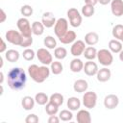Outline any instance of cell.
<instances>
[{"label":"cell","instance_id":"cell-23","mask_svg":"<svg viewBox=\"0 0 123 123\" xmlns=\"http://www.w3.org/2000/svg\"><path fill=\"white\" fill-rule=\"evenodd\" d=\"M35 103H36L35 98H33L31 96H24L21 100V106L26 111L33 110L34 107H35Z\"/></svg>","mask_w":123,"mask_h":123},{"label":"cell","instance_id":"cell-24","mask_svg":"<svg viewBox=\"0 0 123 123\" xmlns=\"http://www.w3.org/2000/svg\"><path fill=\"white\" fill-rule=\"evenodd\" d=\"M66 106L70 111H77L81 108V101L79 98L77 97H69L67 102H66Z\"/></svg>","mask_w":123,"mask_h":123},{"label":"cell","instance_id":"cell-47","mask_svg":"<svg viewBox=\"0 0 123 123\" xmlns=\"http://www.w3.org/2000/svg\"><path fill=\"white\" fill-rule=\"evenodd\" d=\"M2 66H3V58L0 57V68H2Z\"/></svg>","mask_w":123,"mask_h":123},{"label":"cell","instance_id":"cell-22","mask_svg":"<svg viewBox=\"0 0 123 123\" xmlns=\"http://www.w3.org/2000/svg\"><path fill=\"white\" fill-rule=\"evenodd\" d=\"M5 58L8 62H15L19 60L20 58V53L17 51V50H14V49H10V50H7L5 52Z\"/></svg>","mask_w":123,"mask_h":123},{"label":"cell","instance_id":"cell-42","mask_svg":"<svg viewBox=\"0 0 123 123\" xmlns=\"http://www.w3.org/2000/svg\"><path fill=\"white\" fill-rule=\"evenodd\" d=\"M7 51V45L3 38H1V46H0V53H4Z\"/></svg>","mask_w":123,"mask_h":123},{"label":"cell","instance_id":"cell-4","mask_svg":"<svg viewBox=\"0 0 123 123\" xmlns=\"http://www.w3.org/2000/svg\"><path fill=\"white\" fill-rule=\"evenodd\" d=\"M66 14H67V17L69 19V23L72 27L77 28L82 24V21H83L82 14L80 13V12L76 8H70L67 11Z\"/></svg>","mask_w":123,"mask_h":123},{"label":"cell","instance_id":"cell-6","mask_svg":"<svg viewBox=\"0 0 123 123\" xmlns=\"http://www.w3.org/2000/svg\"><path fill=\"white\" fill-rule=\"evenodd\" d=\"M23 36L21 35V33L19 31H15V30H9L6 35H5V38L8 42L16 45V46H20L22 41H23Z\"/></svg>","mask_w":123,"mask_h":123},{"label":"cell","instance_id":"cell-20","mask_svg":"<svg viewBox=\"0 0 123 123\" xmlns=\"http://www.w3.org/2000/svg\"><path fill=\"white\" fill-rule=\"evenodd\" d=\"M99 41V35L95 32H89L85 36V42L88 46H93Z\"/></svg>","mask_w":123,"mask_h":123},{"label":"cell","instance_id":"cell-35","mask_svg":"<svg viewBox=\"0 0 123 123\" xmlns=\"http://www.w3.org/2000/svg\"><path fill=\"white\" fill-rule=\"evenodd\" d=\"M112 36H113L114 38L120 40L122 36H123V25L116 24L115 26H113V28H112Z\"/></svg>","mask_w":123,"mask_h":123},{"label":"cell","instance_id":"cell-12","mask_svg":"<svg viewBox=\"0 0 123 123\" xmlns=\"http://www.w3.org/2000/svg\"><path fill=\"white\" fill-rule=\"evenodd\" d=\"M83 70L86 73V75L92 77V76H95L97 74L99 68H98V65H97V63L95 62L87 61L86 62L84 63V69Z\"/></svg>","mask_w":123,"mask_h":123},{"label":"cell","instance_id":"cell-46","mask_svg":"<svg viewBox=\"0 0 123 123\" xmlns=\"http://www.w3.org/2000/svg\"><path fill=\"white\" fill-rule=\"evenodd\" d=\"M119 60H120L121 62H123V49L119 52Z\"/></svg>","mask_w":123,"mask_h":123},{"label":"cell","instance_id":"cell-40","mask_svg":"<svg viewBox=\"0 0 123 123\" xmlns=\"http://www.w3.org/2000/svg\"><path fill=\"white\" fill-rule=\"evenodd\" d=\"M60 117L57 116L56 114L54 115H50L49 118H48V123H59L60 122Z\"/></svg>","mask_w":123,"mask_h":123},{"label":"cell","instance_id":"cell-28","mask_svg":"<svg viewBox=\"0 0 123 123\" xmlns=\"http://www.w3.org/2000/svg\"><path fill=\"white\" fill-rule=\"evenodd\" d=\"M50 69H51V72L54 74V75H59L62 72L63 70V65L61 62L59 61H55V62H52V63L50 64Z\"/></svg>","mask_w":123,"mask_h":123},{"label":"cell","instance_id":"cell-43","mask_svg":"<svg viewBox=\"0 0 123 123\" xmlns=\"http://www.w3.org/2000/svg\"><path fill=\"white\" fill-rule=\"evenodd\" d=\"M98 3V0H85V4L90 5V6H95Z\"/></svg>","mask_w":123,"mask_h":123},{"label":"cell","instance_id":"cell-19","mask_svg":"<svg viewBox=\"0 0 123 123\" xmlns=\"http://www.w3.org/2000/svg\"><path fill=\"white\" fill-rule=\"evenodd\" d=\"M69 67H70V70L74 73H79L80 71H82L84 69V62L81 59L75 57L71 62H70V64H69Z\"/></svg>","mask_w":123,"mask_h":123},{"label":"cell","instance_id":"cell-44","mask_svg":"<svg viewBox=\"0 0 123 123\" xmlns=\"http://www.w3.org/2000/svg\"><path fill=\"white\" fill-rule=\"evenodd\" d=\"M111 2V0H98V3H100L101 5H108Z\"/></svg>","mask_w":123,"mask_h":123},{"label":"cell","instance_id":"cell-21","mask_svg":"<svg viewBox=\"0 0 123 123\" xmlns=\"http://www.w3.org/2000/svg\"><path fill=\"white\" fill-rule=\"evenodd\" d=\"M109 50L111 53H115V54H119V52L122 50V42L119 39H111L109 41Z\"/></svg>","mask_w":123,"mask_h":123},{"label":"cell","instance_id":"cell-13","mask_svg":"<svg viewBox=\"0 0 123 123\" xmlns=\"http://www.w3.org/2000/svg\"><path fill=\"white\" fill-rule=\"evenodd\" d=\"M111 13L116 17L123 15V0H111Z\"/></svg>","mask_w":123,"mask_h":123},{"label":"cell","instance_id":"cell-27","mask_svg":"<svg viewBox=\"0 0 123 123\" xmlns=\"http://www.w3.org/2000/svg\"><path fill=\"white\" fill-rule=\"evenodd\" d=\"M35 100H36L37 104H38L40 106H44L49 102V97L44 92H38L35 95Z\"/></svg>","mask_w":123,"mask_h":123},{"label":"cell","instance_id":"cell-26","mask_svg":"<svg viewBox=\"0 0 123 123\" xmlns=\"http://www.w3.org/2000/svg\"><path fill=\"white\" fill-rule=\"evenodd\" d=\"M45 26L42 24L41 21H34L32 23V31L33 34L36 36H41L44 33Z\"/></svg>","mask_w":123,"mask_h":123},{"label":"cell","instance_id":"cell-33","mask_svg":"<svg viewBox=\"0 0 123 123\" xmlns=\"http://www.w3.org/2000/svg\"><path fill=\"white\" fill-rule=\"evenodd\" d=\"M45 111L48 115H54V114H57L58 111H59V106L55 105L54 103L52 102H48L46 105H45Z\"/></svg>","mask_w":123,"mask_h":123},{"label":"cell","instance_id":"cell-32","mask_svg":"<svg viewBox=\"0 0 123 123\" xmlns=\"http://www.w3.org/2000/svg\"><path fill=\"white\" fill-rule=\"evenodd\" d=\"M67 56V51L64 47H56L54 50V57L57 60H63Z\"/></svg>","mask_w":123,"mask_h":123},{"label":"cell","instance_id":"cell-14","mask_svg":"<svg viewBox=\"0 0 123 123\" xmlns=\"http://www.w3.org/2000/svg\"><path fill=\"white\" fill-rule=\"evenodd\" d=\"M56 18L55 15L51 12H46L41 16V22L45 26V28H52L56 24Z\"/></svg>","mask_w":123,"mask_h":123},{"label":"cell","instance_id":"cell-45","mask_svg":"<svg viewBox=\"0 0 123 123\" xmlns=\"http://www.w3.org/2000/svg\"><path fill=\"white\" fill-rule=\"evenodd\" d=\"M3 81H4V73L1 71L0 72V85L3 84Z\"/></svg>","mask_w":123,"mask_h":123},{"label":"cell","instance_id":"cell-17","mask_svg":"<svg viewBox=\"0 0 123 123\" xmlns=\"http://www.w3.org/2000/svg\"><path fill=\"white\" fill-rule=\"evenodd\" d=\"M111 72L109 68L107 67H103L101 69L98 70L97 74H96V78L100 83H106L111 79Z\"/></svg>","mask_w":123,"mask_h":123},{"label":"cell","instance_id":"cell-10","mask_svg":"<svg viewBox=\"0 0 123 123\" xmlns=\"http://www.w3.org/2000/svg\"><path fill=\"white\" fill-rule=\"evenodd\" d=\"M86 49V42L83 40H75L70 48V53L74 57H79L84 54V51Z\"/></svg>","mask_w":123,"mask_h":123},{"label":"cell","instance_id":"cell-11","mask_svg":"<svg viewBox=\"0 0 123 123\" xmlns=\"http://www.w3.org/2000/svg\"><path fill=\"white\" fill-rule=\"evenodd\" d=\"M119 105V98L115 94H109L104 98V106L108 110H113Z\"/></svg>","mask_w":123,"mask_h":123},{"label":"cell","instance_id":"cell-5","mask_svg":"<svg viewBox=\"0 0 123 123\" xmlns=\"http://www.w3.org/2000/svg\"><path fill=\"white\" fill-rule=\"evenodd\" d=\"M97 60L104 66H110L113 62L112 53L108 49H100L97 51Z\"/></svg>","mask_w":123,"mask_h":123},{"label":"cell","instance_id":"cell-41","mask_svg":"<svg viewBox=\"0 0 123 123\" xmlns=\"http://www.w3.org/2000/svg\"><path fill=\"white\" fill-rule=\"evenodd\" d=\"M6 19H7V14H6L5 11H4L3 9H1V10H0V23L5 22Z\"/></svg>","mask_w":123,"mask_h":123},{"label":"cell","instance_id":"cell-31","mask_svg":"<svg viewBox=\"0 0 123 123\" xmlns=\"http://www.w3.org/2000/svg\"><path fill=\"white\" fill-rule=\"evenodd\" d=\"M82 15L85 16V17H90L94 14L95 11H94V6H90V5H86L85 4L83 7H82Z\"/></svg>","mask_w":123,"mask_h":123},{"label":"cell","instance_id":"cell-34","mask_svg":"<svg viewBox=\"0 0 123 123\" xmlns=\"http://www.w3.org/2000/svg\"><path fill=\"white\" fill-rule=\"evenodd\" d=\"M59 117L62 121H71L73 118V113L70 110H62L59 112Z\"/></svg>","mask_w":123,"mask_h":123},{"label":"cell","instance_id":"cell-48","mask_svg":"<svg viewBox=\"0 0 123 123\" xmlns=\"http://www.w3.org/2000/svg\"><path fill=\"white\" fill-rule=\"evenodd\" d=\"M120 41H121V42H123V36H122V37H121V39H120Z\"/></svg>","mask_w":123,"mask_h":123},{"label":"cell","instance_id":"cell-29","mask_svg":"<svg viewBox=\"0 0 123 123\" xmlns=\"http://www.w3.org/2000/svg\"><path fill=\"white\" fill-rule=\"evenodd\" d=\"M44 46L48 49H55L57 47V40L52 36H46L43 39Z\"/></svg>","mask_w":123,"mask_h":123},{"label":"cell","instance_id":"cell-9","mask_svg":"<svg viewBox=\"0 0 123 123\" xmlns=\"http://www.w3.org/2000/svg\"><path fill=\"white\" fill-rule=\"evenodd\" d=\"M67 31H68V21L63 17H61V18L57 19L56 24L54 26L55 35L58 37H60L62 35H64Z\"/></svg>","mask_w":123,"mask_h":123},{"label":"cell","instance_id":"cell-25","mask_svg":"<svg viewBox=\"0 0 123 123\" xmlns=\"http://www.w3.org/2000/svg\"><path fill=\"white\" fill-rule=\"evenodd\" d=\"M83 55L87 61H93L95 58H97V50L93 46H87L86 47Z\"/></svg>","mask_w":123,"mask_h":123},{"label":"cell","instance_id":"cell-3","mask_svg":"<svg viewBox=\"0 0 123 123\" xmlns=\"http://www.w3.org/2000/svg\"><path fill=\"white\" fill-rule=\"evenodd\" d=\"M16 26H17L19 32L21 33V35L23 37H32V35H33L32 25L30 24V21L26 17L19 18L16 22Z\"/></svg>","mask_w":123,"mask_h":123},{"label":"cell","instance_id":"cell-30","mask_svg":"<svg viewBox=\"0 0 123 123\" xmlns=\"http://www.w3.org/2000/svg\"><path fill=\"white\" fill-rule=\"evenodd\" d=\"M63 100H64V99H63V95L61 94V93H59V92L53 93V94L49 97V101L52 102V103H54L55 105H57V106H59V107L62 105Z\"/></svg>","mask_w":123,"mask_h":123},{"label":"cell","instance_id":"cell-38","mask_svg":"<svg viewBox=\"0 0 123 123\" xmlns=\"http://www.w3.org/2000/svg\"><path fill=\"white\" fill-rule=\"evenodd\" d=\"M39 121V118L37 114L35 113H31V114H28L27 117L25 118V122L26 123H37Z\"/></svg>","mask_w":123,"mask_h":123},{"label":"cell","instance_id":"cell-39","mask_svg":"<svg viewBox=\"0 0 123 123\" xmlns=\"http://www.w3.org/2000/svg\"><path fill=\"white\" fill-rule=\"evenodd\" d=\"M33 44V37H23V41L20 45V47L22 48H29V46H31Z\"/></svg>","mask_w":123,"mask_h":123},{"label":"cell","instance_id":"cell-37","mask_svg":"<svg viewBox=\"0 0 123 123\" xmlns=\"http://www.w3.org/2000/svg\"><path fill=\"white\" fill-rule=\"evenodd\" d=\"M20 12L24 17H29L33 14L34 10H33L32 6H30V5H23L20 8Z\"/></svg>","mask_w":123,"mask_h":123},{"label":"cell","instance_id":"cell-7","mask_svg":"<svg viewBox=\"0 0 123 123\" xmlns=\"http://www.w3.org/2000/svg\"><path fill=\"white\" fill-rule=\"evenodd\" d=\"M97 104V94L94 91H86L83 95V105L87 110L95 108Z\"/></svg>","mask_w":123,"mask_h":123},{"label":"cell","instance_id":"cell-36","mask_svg":"<svg viewBox=\"0 0 123 123\" xmlns=\"http://www.w3.org/2000/svg\"><path fill=\"white\" fill-rule=\"evenodd\" d=\"M36 55H37V53H35V51L33 49H31V48H26L23 51V53H22V57H23V59L25 61H32V60H34Z\"/></svg>","mask_w":123,"mask_h":123},{"label":"cell","instance_id":"cell-18","mask_svg":"<svg viewBox=\"0 0 123 123\" xmlns=\"http://www.w3.org/2000/svg\"><path fill=\"white\" fill-rule=\"evenodd\" d=\"M87 88H88V83L84 79H79V80L75 81L73 84V89H74V91H76L78 93L86 92L87 90Z\"/></svg>","mask_w":123,"mask_h":123},{"label":"cell","instance_id":"cell-1","mask_svg":"<svg viewBox=\"0 0 123 123\" xmlns=\"http://www.w3.org/2000/svg\"><path fill=\"white\" fill-rule=\"evenodd\" d=\"M7 82L10 88L12 90H20L25 87L27 82V75L23 68L13 67L8 72Z\"/></svg>","mask_w":123,"mask_h":123},{"label":"cell","instance_id":"cell-16","mask_svg":"<svg viewBox=\"0 0 123 123\" xmlns=\"http://www.w3.org/2000/svg\"><path fill=\"white\" fill-rule=\"evenodd\" d=\"M76 120L78 123H90L91 115L87 110H79L76 115Z\"/></svg>","mask_w":123,"mask_h":123},{"label":"cell","instance_id":"cell-2","mask_svg":"<svg viewBox=\"0 0 123 123\" xmlns=\"http://www.w3.org/2000/svg\"><path fill=\"white\" fill-rule=\"evenodd\" d=\"M28 73L31 79L36 83H43L51 73V69L47 67V65L38 66L37 64H31L28 67Z\"/></svg>","mask_w":123,"mask_h":123},{"label":"cell","instance_id":"cell-8","mask_svg":"<svg viewBox=\"0 0 123 123\" xmlns=\"http://www.w3.org/2000/svg\"><path fill=\"white\" fill-rule=\"evenodd\" d=\"M37 58L43 65H49L53 62L52 54L46 48H39L37 51Z\"/></svg>","mask_w":123,"mask_h":123},{"label":"cell","instance_id":"cell-15","mask_svg":"<svg viewBox=\"0 0 123 123\" xmlns=\"http://www.w3.org/2000/svg\"><path fill=\"white\" fill-rule=\"evenodd\" d=\"M76 37H77L76 33L72 30H68L64 35H62V37H60L58 38L62 44H70L76 40Z\"/></svg>","mask_w":123,"mask_h":123}]
</instances>
